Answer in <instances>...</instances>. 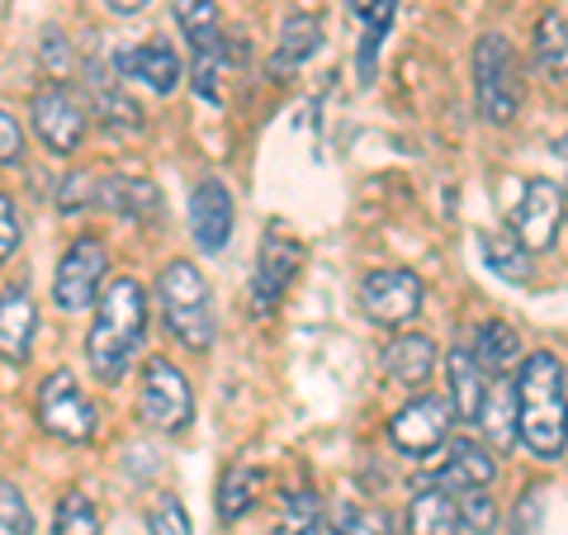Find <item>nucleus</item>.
<instances>
[{
  "label": "nucleus",
  "instance_id": "23",
  "mask_svg": "<svg viewBox=\"0 0 568 535\" xmlns=\"http://www.w3.org/2000/svg\"><path fill=\"white\" fill-rule=\"evenodd\" d=\"M100 204L114 209L119 219L148 223V219H156V204H162V200H156V185L142 181V175H114V181L100 190Z\"/></svg>",
  "mask_w": 568,
  "mask_h": 535
},
{
  "label": "nucleus",
  "instance_id": "32",
  "mask_svg": "<svg viewBox=\"0 0 568 535\" xmlns=\"http://www.w3.org/2000/svg\"><path fill=\"white\" fill-rule=\"evenodd\" d=\"M0 531L6 535H33V512L24 503V493L14 484H6V478H0Z\"/></svg>",
  "mask_w": 568,
  "mask_h": 535
},
{
  "label": "nucleus",
  "instance_id": "10",
  "mask_svg": "<svg viewBox=\"0 0 568 535\" xmlns=\"http://www.w3.org/2000/svg\"><path fill=\"white\" fill-rule=\"evenodd\" d=\"M29 114H33V129H39V138L48 142V152H77L81 138H85V110L77 104V95L67 91L62 81H48L33 91L29 100Z\"/></svg>",
  "mask_w": 568,
  "mask_h": 535
},
{
  "label": "nucleus",
  "instance_id": "41",
  "mask_svg": "<svg viewBox=\"0 0 568 535\" xmlns=\"http://www.w3.org/2000/svg\"><path fill=\"white\" fill-rule=\"evenodd\" d=\"M346 6H351L355 14H365V10H369V0H346Z\"/></svg>",
  "mask_w": 568,
  "mask_h": 535
},
{
  "label": "nucleus",
  "instance_id": "2",
  "mask_svg": "<svg viewBox=\"0 0 568 535\" xmlns=\"http://www.w3.org/2000/svg\"><path fill=\"white\" fill-rule=\"evenodd\" d=\"M142 332H148V290L133 275H123L100 294L95 327L85 336V355H91V365L104 384L123 380V370L133 365V355L142 346Z\"/></svg>",
  "mask_w": 568,
  "mask_h": 535
},
{
  "label": "nucleus",
  "instance_id": "19",
  "mask_svg": "<svg viewBox=\"0 0 568 535\" xmlns=\"http://www.w3.org/2000/svg\"><path fill=\"white\" fill-rule=\"evenodd\" d=\"M85 85H91V104H95L100 123H110V129H138L142 123V110L123 95L119 71H110L104 62H91L85 67Z\"/></svg>",
  "mask_w": 568,
  "mask_h": 535
},
{
  "label": "nucleus",
  "instance_id": "25",
  "mask_svg": "<svg viewBox=\"0 0 568 535\" xmlns=\"http://www.w3.org/2000/svg\"><path fill=\"white\" fill-rule=\"evenodd\" d=\"M474 355L484 361L488 374H507L511 365H521V361H526L517 327H511V323H497V317L474 332Z\"/></svg>",
  "mask_w": 568,
  "mask_h": 535
},
{
  "label": "nucleus",
  "instance_id": "7",
  "mask_svg": "<svg viewBox=\"0 0 568 535\" xmlns=\"http://www.w3.org/2000/svg\"><path fill=\"white\" fill-rule=\"evenodd\" d=\"M361 309L369 323L379 327H403L422 313V280L407 265H384L361 280Z\"/></svg>",
  "mask_w": 568,
  "mask_h": 535
},
{
  "label": "nucleus",
  "instance_id": "14",
  "mask_svg": "<svg viewBox=\"0 0 568 535\" xmlns=\"http://www.w3.org/2000/svg\"><path fill=\"white\" fill-rule=\"evenodd\" d=\"M114 67H119V77H133V81L148 85V91H156V95L181 91V77H185L181 52H175L171 43H162V39L138 43V48H123L119 58H114Z\"/></svg>",
  "mask_w": 568,
  "mask_h": 535
},
{
  "label": "nucleus",
  "instance_id": "42",
  "mask_svg": "<svg viewBox=\"0 0 568 535\" xmlns=\"http://www.w3.org/2000/svg\"><path fill=\"white\" fill-rule=\"evenodd\" d=\"M555 152H559V157H564V162H568V133H564V138L555 142Z\"/></svg>",
  "mask_w": 568,
  "mask_h": 535
},
{
  "label": "nucleus",
  "instance_id": "13",
  "mask_svg": "<svg viewBox=\"0 0 568 535\" xmlns=\"http://www.w3.org/2000/svg\"><path fill=\"white\" fill-rule=\"evenodd\" d=\"M298 261H304V246L271 233L261 242V256H256V271H252V309L256 313H271L275 303L284 299V290L294 284L298 275Z\"/></svg>",
  "mask_w": 568,
  "mask_h": 535
},
{
  "label": "nucleus",
  "instance_id": "43",
  "mask_svg": "<svg viewBox=\"0 0 568 535\" xmlns=\"http://www.w3.org/2000/svg\"><path fill=\"white\" fill-rule=\"evenodd\" d=\"M564 190H568V185H564Z\"/></svg>",
  "mask_w": 568,
  "mask_h": 535
},
{
  "label": "nucleus",
  "instance_id": "12",
  "mask_svg": "<svg viewBox=\"0 0 568 535\" xmlns=\"http://www.w3.org/2000/svg\"><path fill=\"white\" fill-rule=\"evenodd\" d=\"M233 223H237V209H233V194H227L223 181H200L190 194V238L200 252H223L227 238H233Z\"/></svg>",
  "mask_w": 568,
  "mask_h": 535
},
{
  "label": "nucleus",
  "instance_id": "21",
  "mask_svg": "<svg viewBox=\"0 0 568 535\" xmlns=\"http://www.w3.org/2000/svg\"><path fill=\"white\" fill-rule=\"evenodd\" d=\"M478 422H484L488 441L497 445V451H511V445L521 441V413H517V380H497L488 388L484 398V413H478Z\"/></svg>",
  "mask_w": 568,
  "mask_h": 535
},
{
  "label": "nucleus",
  "instance_id": "3",
  "mask_svg": "<svg viewBox=\"0 0 568 535\" xmlns=\"http://www.w3.org/2000/svg\"><path fill=\"white\" fill-rule=\"evenodd\" d=\"M156 299H162L166 327L181 336L190 351H204L213 342V299L200 275V265L190 261H166L162 280H156Z\"/></svg>",
  "mask_w": 568,
  "mask_h": 535
},
{
  "label": "nucleus",
  "instance_id": "36",
  "mask_svg": "<svg viewBox=\"0 0 568 535\" xmlns=\"http://www.w3.org/2000/svg\"><path fill=\"white\" fill-rule=\"evenodd\" d=\"M14 162H24V129H20V119L0 104V166H14Z\"/></svg>",
  "mask_w": 568,
  "mask_h": 535
},
{
  "label": "nucleus",
  "instance_id": "38",
  "mask_svg": "<svg viewBox=\"0 0 568 535\" xmlns=\"http://www.w3.org/2000/svg\"><path fill=\"white\" fill-rule=\"evenodd\" d=\"M43 62H48V71H58V77H67L71 52H67V43H62V33H43Z\"/></svg>",
  "mask_w": 568,
  "mask_h": 535
},
{
  "label": "nucleus",
  "instance_id": "24",
  "mask_svg": "<svg viewBox=\"0 0 568 535\" xmlns=\"http://www.w3.org/2000/svg\"><path fill=\"white\" fill-rule=\"evenodd\" d=\"M394 14H398V0H369V10L361 14L365 33H361V48H355V71H361V85L375 81V62H379V48L394 29Z\"/></svg>",
  "mask_w": 568,
  "mask_h": 535
},
{
  "label": "nucleus",
  "instance_id": "5",
  "mask_svg": "<svg viewBox=\"0 0 568 535\" xmlns=\"http://www.w3.org/2000/svg\"><path fill=\"white\" fill-rule=\"evenodd\" d=\"M39 422H43V432H52L58 441H77V445L95 441V432H100L95 403L81 394V384L71 380L67 370L48 374L39 384Z\"/></svg>",
  "mask_w": 568,
  "mask_h": 535
},
{
  "label": "nucleus",
  "instance_id": "31",
  "mask_svg": "<svg viewBox=\"0 0 568 535\" xmlns=\"http://www.w3.org/2000/svg\"><path fill=\"white\" fill-rule=\"evenodd\" d=\"M455 507H459V522H465L474 535H493L497 531V503L484 488H459Z\"/></svg>",
  "mask_w": 568,
  "mask_h": 535
},
{
  "label": "nucleus",
  "instance_id": "6",
  "mask_svg": "<svg viewBox=\"0 0 568 535\" xmlns=\"http://www.w3.org/2000/svg\"><path fill=\"white\" fill-rule=\"evenodd\" d=\"M450 426H455V407L450 398H436V394H417L413 403H403L394 422H388V436L403 455L426 460V455H440L450 441Z\"/></svg>",
  "mask_w": 568,
  "mask_h": 535
},
{
  "label": "nucleus",
  "instance_id": "34",
  "mask_svg": "<svg viewBox=\"0 0 568 535\" xmlns=\"http://www.w3.org/2000/svg\"><path fill=\"white\" fill-rule=\"evenodd\" d=\"M332 535H388V516L375 507H346Z\"/></svg>",
  "mask_w": 568,
  "mask_h": 535
},
{
  "label": "nucleus",
  "instance_id": "16",
  "mask_svg": "<svg viewBox=\"0 0 568 535\" xmlns=\"http://www.w3.org/2000/svg\"><path fill=\"white\" fill-rule=\"evenodd\" d=\"M446 465H440V484H450V488H488L493 478H497V460L488 455V445L484 441H469V436H459V441H446Z\"/></svg>",
  "mask_w": 568,
  "mask_h": 535
},
{
  "label": "nucleus",
  "instance_id": "35",
  "mask_svg": "<svg viewBox=\"0 0 568 535\" xmlns=\"http://www.w3.org/2000/svg\"><path fill=\"white\" fill-rule=\"evenodd\" d=\"M95 200V175L91 171H71L67 181H62V190H58V209L62 213H77V209H85Z\"/></svg>",
  "mask_w": 568,
  "mask_h": 535
},
{
  "label": "nucleus",
  "instance_id": "29",
  "mask_svg": "<svg viewBox=\"0 0 568 535\" xmlns=\"http://www.w3.org/2000/svg\"><path fill=\"white\" fill-rule=\"evenodd\" d=\"M484 261L493 265V275L503 280H526L530 265H526V246L517 242V233H484Z\"/></svg>",
  "mask_w": 568,
  "mask_h": 535
},
{
  "label": "nucleus",
  "instance_id": "39",
  "mask_svg": "<svg viewBox=\"0 0 568 535\" xmlns=\"http://www.w3.org/2000/svg\"><path fill=\"white\" fill-rule=\"evenodd\" d=\"M284 535H332V531H327L323 516H313V522H304V526H284Z\"/></svg>",
  "mask_w": 568,
  "mask_h": 535
},
{
  "label": "nucleus",
  "instance_id": "27",
  "mask_svg": "<svg viewBox=\"0 0 568 535\" xmlns=\"http://www.w3.org/2000/svg\"><path fill=\"white\" fill-rule=\"evenodd\" d=\"M171 6H175V24H181V33L190 39L194 52L223 43V33H219V6H213V0H171Z\"/></svg>",
  "mask_w": 568,
  "mask_h": 535
},
{
  "label": "nucleus",
  "instance_id": "4",
  "mask_svg": "<svg viewBox=\"0 0 568 535\" xmlns=\"http://www.w3.org/2000/svg\"><path fill=\"white\" fill-rule=\"evenodd\" d=\"M474 100L488 123H511L521 110V58L503 33H484L474 48Z\"/></svg>",
  "mask_w": 568,
  "mask_h": 535
},
{
  "label": "nucleus",
  "instance_id": "22",
  "mask_svg": "<svg viewBox=\"0 0 568 535\" xmlns=\"http://www.w3.org/2000/svg\"><path fill=\"white\" fill-rule=\"evenodd\" d=\"M317 48H323V20H313V14H290L280 29V48L271 58V77H284V71H294L298 62H308Z\"/></svg>",
  "mask_w": 568,
  "mask_h": 535
},
{
  "label": "nucleus",
  "instance_id": "40",
  "mask_svg": "<svg viewBox=\"0 0 568 535\" xmlns=\"http://www.w3.org/2000/svg\"><path fill=\"white\" fill-rule=\"evenodd\" d=\"M104 6H110L114 14H138V10H148L152 0H104Z\"/></svg>",
  "mask_w": 568,
  "mask_h": 535
},
{
  "label": "nucleus",
  "instance_id": "28",
  "mask_svg": "<svg viewBox=\"0 0 568 535\" xmlns=\"http://www.w3.org/2000/svg\"><path fill=\"white\" fill-rule=\"evenodd\" d=\"M256 484H261V474L246 470V465H233L223 474V484H219V516H223V522H242V516L252 512Z\"/></svg>",
  "mask_w": 568,
  "mask_h": 535
},
{
  "label": "nucleus",
  "instance_id": "11",
  "mask_svg": "<svg viewBox=\"0 0 568 535\" xmlns=\"http://www.w3.org/2000/svg\"><path fill=\"white\" fill-rule=\"evenodd\" d=\"M564 228V185L555 181H530L521 190V209H517V242L526 252H545V246H555Z\"/></svg>",
  "mask_w": 568,
  "mask_h": 535
},
{
  "label": "nucleus",
  "instance_id": "9",
  "mask_svg": "<svg viewBox=\"0 0 568 535\" xmlns=\"http://www.w3.org/2000/svg\"><path fill=\"white\" fill-rule=\"evenodd\" d=\"M104 271H110V252H104V242L77 238L62 252V261H58V275H52V299H58L67 313L85 309V303H95V290H100Z\"/></svg>",
  "mask_w": 568,
  "mask_h": 535
},
{
  "label": "nucleus",
  "instance_id": "15",
  "mask_svg": "<svg viewBox=\"0 0 568 535\" xmlns=\"http://www.w3.org/2000/svg\"><path fill=\"white\" fill-rule=\"evenodd\" d=\"M446 374H450V407L459 422H478L484 413V398H488V370L484 361L474 355V346H450L446 355Z\"/></svg>",
  "mask_w": 568,
  "mask_h": 535
},
{
  "label": "nucleus",
  "instance_id": "17",
  "mask_svg": "<svg viewBox=\"0 0 568 535\" xmlns=\"http://www.w3.org/2000/svg\"><path fill=\"white\" fill-rule=\"evenodd\" d=\"M33 327H39V309L24 290H6L0 294V361H29L33 346Z\"/></svg>",
  "mask_w": 568,
  "mask_h": 535
},
{
  "label": "nucleus",
  "instance_id": "8",
  "mask_svg": "<svg viewBox=\"0 0 568 535\" xmlns=\"http://www.w3.org/2000/svg\"><path fill=\"white\" fill-rule=\"evenodd\" d=\"M142 417L162 426V432H185L194 417L190 380L171 361H162V355L142 365Z\"/></svg>",
  "mask_w": 568,
  "mask_h": 535
},
{
  "label": "nucleus",
  "instance_id": "37",
  "mask_svg": "<svg viewBox=\"0 0 568 535\" xmlns=\"http://www.w3.org/2000/svg\"><path fill=\"white\" fill-rule=\"evenodd\" d=\"M20 209H14L10 194H0V261H10L14 252H20Z\"/></svg>",
  "mask_w": 568,
  "mask_h": 535
},
{
  "label": "nucleus",
  "instance_id": "33",
  "mask_svg": "<svg viewBox=\"0 0 568 535\" xmlns=\"http://www.w3.org/2000/svg\"><path fill=\"white\" fill-rule=\"evenodd\" d=\"M148 531L152 535H190V516H185L181 497H171V493L156 497L152 512H148Z\"/></svg>",
  "mask_w": 568,
  "mask_h": 535
},
{
  "label": "nucleus",
  "instance_id": "1",
  "mask_svg": "<svg viewBox=\"0 0 568 535\" xmlns=\"http://www.w3.org/2000/svg\"><path fill=\"white\" fill-rule=\"evenodd\" d=\"M517 413L526 451L536 460H559L568 445V388L559 355L536 351L517 365Z\"/></svg>",
  "mask_w": 568,
  "mask_h": 535
},
{
  "label": "nucleus",
  "instance_id": "30",
  "mask_svg": "<svg viewBox=\"0 0 568 535\" xmlns=\"http://www.w3.org/2000/svg\"><path fill=\"white\" fill-rule=\"evenodd\" d=\"M52 535H100V512L85 493H67L52 516Z\"/></svg>",
  "mask_w": 568,
  "mask_h": 535
},
{
  "label": "nucleus",
  "instance_id": "20",
  "mask_svg": "<svg viewBox=\"0 0 568 535\" xmlns=\"http://www.w3.org/2000/svg\"><path fill=\"white\" fill-rule=\"evenodd\" d=\"M407 535H459L465 522H459V507L450 493L440 488H422L413 503H407Z\"/></svg>",
  "mask_w": 568,
  "mask_h": 535
},
{
  "label": "nucleus",
  "instance_id": "18",
  "mask_svg": "<svg viewBox=\"0 0 568 535\" xmlns=\"http://www.w3.org/2000/svg\"><path fill=\"white\" fill-rule=\"evenodd\" d=\"M432 370H436V342H432V336L407 332V336H398V342H388V351H384V374H388L394 384L422 388L426 380H432Z\"/></svg>",
  "mask_w": 568,
  "mask_h": 535
},
{
  "label": "nucleus",
  "instance_id": "26",
  "mask_svg": "<svg viewBox=\"0 0 568 535\" xmlns=\"http://www.w3.org/2000/svg\"><path fill=\"white\" fill-rule=\"evenodd\" d=\"M536 67L549 81L568 77V20L555 10L540 14V24H536Z\"/></svg>",
  "mask_w": 568,
  "mask_h": 535
}]
</instances>
